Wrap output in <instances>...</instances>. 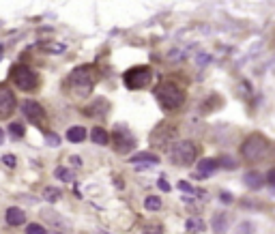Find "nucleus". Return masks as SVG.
Wrapping results in <instances>:
<instances>
[{
	"label": "nucleus",
	"instance_id": "f8f14e48",
	"mask_svg": "<svg viewBox=\"0 0 275 234\" xmlns=\"http://www.w3.org/2000/svg\"><path fill=\"white\" fill-rule=\"evenodd\" d=\"M217 166H219V163L215 159H202L200 163H198V174H196V176L198 178H207L213 170H217Z\"/></svg>",
	"mask_w": 275,
	"mask_h": 234
},
{
	"label": "nucleus",
	"instance_id": "6e6552de",
	"mask_svg": "<svg viewBox=\"0 0 275 234\" xmlns=\"http://www.w3.org/2000/svg\"><path fill=\"white\" fill-rule=\"evenodd\" d=\"M114 148L119 150V153H129V150L136 146V138L131 136V131L127 129V127H116L114 131Z\"/></svg>",
	"mask_w": 275,
	"mask_h": 234
},
{
	"label": "nucleus",
	"instance_id": "c756f323",
	"mask_svg": "<svg viewBox=\"0 0 275 234\" xmlns=\"http://www.w3.org/2000/svg\"><path fill=\"white\" fill-rule=\"evenodd\" d=\"M219 200H221V202H226V204H230V202H232V196H230V194H228V191H221V196H219Z\"/></svg>",
	"mask_w": 275,
	"mask_h": 234
},
{
	"label": "nucleus",
	"instance_id": "f3484780",
	"mask_svg": "<svg viewBox=\"0 0 275 234\" xmlns=\"http://www.w3.org/2000/svg\"><path fill=\"white\" fill-rule=\"evenodd\" d=\"M67 140H69V142H73V144L84 142V140H86V129H84V127H71V129L67 131Z\"/></svg>",
	"mask_w": 275,
	"mask_h": 234
},
{
	"label": "nucleus",
	"instance_id": "9d476101",
	"mask_svg": "<svg viewBox=\"0 0 275 234\" xmlns=\"http://www.w3.org/2000/svg\"><path fill=\"white\" fill-rule=\"evenodd\" d=\"M22 112H24V116L31 122H41L45 118L43 108H41L37 101H24V105H22Z\"/></svg>",
	"mask_w": 275,
	"mask_h": 234
},
{
	"label": "nucleus",
	"instance_id": "2f4dec72",
	"mask_svg": "<svg viewBox=\"0 0 275 234\" xmlns=\"http://www.w3.org/2000/svg\"><path fill=\"white\" fill-rule=\"evenodd\" d=\"M179 189H183V191H191V185H189V183H185V180H181V183H179Z\"/></svg>",
	"mask_w": 275,
	"mask_h": 234
},
{
	"label": "nucleus",
	"instance_id": "bb28decb",
	"mask_svg": "<svg viewBox=\"0 0 275 234\" xmlns=\"http://www.w3.org/2000/svg\"><path fill=\"white\" fill-rule=\"evenodd\" d=\"M217 163H221V166H226V168H230V170H232V168H235V166H237V163H235V161H232V159H230V157H221V161H217Z\"/></svg>",
	"mask_w": 275,
	"mask_h": 234
},
{
	"label": "nucleus",
	"instance_id": "0eeeda50",
	"mask_svg": "<svg viewBox=\"0 0 275 234\" xmlns=\"http://www.w3.org/2000/svg\"><path fill=\"white\" fill-rule=\"evenodd\" d=\"M174 138H177V127L170 122H159L151 133V144L159 150H170Z\"/></svg>",
	"mask_w": 275,
	"mask_h": 234
},
{
	"label": "nucleus",
	"instance_id": "ddd939ff",
	"mask_svg": "<svg viewBox=\"0 0 275 234\" xmlns=\"http://www.w3.org/2000/svg\"><path fill=\"white\" fill-rule=\"evenodd\" d=\"M245 185L249 187V189L258 191L262 185H265V176H262L260 172H247L245 174Z\"/></svg>",
	"mask_w": 275,
	"mask_h": 234
},
{
	"label": "nucleus",
	"instance_id": "473e14b6",
	"mask_svg": "<svg viewBox=\"0 0 275 234\" xmlns=\"http://www.w3.org/2000/svg\"><path fill=\"white\" fill-rule=\"evenodd\" d=\"M159 187H161L163 191H168V189H170V185H168V183H166V180H163V178L159 180Z\"/></svg>",
	"mask_w": 275,
	"mask_h": 234
},
{
	"label": "nucleus",
	"instance_id": "a211bd4d",
	"mask_svg": "<svg viewBox=\"0 0 275 234\" xmlns=\"http://www.w3.org/2000/svg\"><path fill=\"white\" fill-rule=\"evenodd\" d=\"M131 163H151V166H157L159 163V159H157V155H153V153H138V155H133L131 159H129Z\"/></svg>",
	"mask_w": 275,
	"mask_h": 234
},
{
	"label": "nucleus",
	"instance_id": "a878e982",
	"mask_svg": "<svg viewBox=\"0 0 275 234\" xmlns=\"http://www.w3.org/2000/svg\"><path fill=\"white\" fill-rule=\"evenodd\" d=\"M144 232H146V234H161L163 230H161V226H153V224H151V226H146Z\"/></svg>",
	"mask_w": 275,
	"mask_h": 234
},
{
	"label": "nucleus",
	"instance_id": "4468645a",
	"mask_svg": "<svg viewBox=\"0 0 275 234\" xmlns=\"http://www.w3.org/2000/svg\"><path fill=\"white\" fill-rule=\"evenodd\" d=\"M108 101H105V99H97L95 103L92 105H89V108L84 110V114H89V116H101V114H105L108 112Z\"/></svg>",
	"mask_w": 275,
	"mask_h": 234
},
{
	"label": "nucleus",
	"instance_id": "dca6fc26",
	"mask_svg": "<svg viewBox=\"0 0 275 234\" xmlns=\"http://www.w3.org/2000/svg\"><path fill=\"white\" fill-rule=\"evenodd\" d=\"M91 138H92V142L99 144V146H105L110 142V133L103 129V127H95V129L91 131Z\"/></svg>",
	"mask_w": 275,
	"mask_h": 234
},
{
	"label": "nucleus",
	"instance_id": "39448f33",
	"mask_svg": "<svg viewBox=\"0 0 275 234\" xmlns=\"http://www.w3.org/2000/svg\"><path fill=\"white\" fill-rule=\"evenodd\" d=\"M11 80H13V84L17 88L24 92H31L39 86V75L32 69H28L26 65H15L11 69Z\"/></svg>",
	"mask_w": 275,
	"mask_h": 234
},
{
	"label": "nucleus",
	"instance_id": "7ed1b4c3",
	"mask_svg": "<svg viewBox=\"0 0 275 234\" xmlns=\"http://www.w3.org/2000/svg\"><path fill=\"white\" fill-rule=\"evenodd\" d=\"M198 153H200V148H198L196 142H191V140H179L174 146H170V161L174 166L187 168L198 159Z\"/></svg>",
	"mask_w": 275,
	"mask_h": 234
},
{
	"label": "nucleus",
	"instance_id": "5701e85b",
	"mask_svg": "<svg viewBox=\"0 0 275 234\" xmlns=\"http://www.w3.org/2000/svg\"><path fill=\"white\" fill-rule=\"evenodd\" d=\"M239 234H256V230H254V226H251L249 221H243V224L239 226Z\"/></svg>",
	"mask_w": 275,
	"mask_h": 234
},
{
	"label": "nucleus",
	"instance_id": "f257e3e1",
	"mask_svg": "<svg viewBox=\"0 0 275 234\" xmlns=\"http://www.w3.org/2000/svg\"><path fill=\"white\" fill-rule=\"evenodd\" d=\"M155 97L163 110H179L185 103V90L172 80H163L155 88Z\"/></svg>",
	"mask_w": 275,
	"mask_h": 234
},
{
	"label": "nucleus",
	"instance_id": "20e7f679",
	"mask_svg": "<svg viewBox=\"0 0 275 234\" xmlns=\"http://www.w3.org/2000/svg\"><path fill=\"white\" fill-rule=\"evenodd\" d=\"M269 153V140L262 133H251L241 144V157L245 161H260Z\"/></svg>",
	"mask_w": 275,
	"mask_h": 234
},
{
	"label": "nucleus",
	"instance_id": "f704fd0d",
	"mask_svg": "<svg viewBox=\"0 0 275 234\" xmlns=\"http://www.w3.org/2000/svg\"><path fill=\"white\" fill-rule=\"evenodd\" d=\"M2 140H4V133H2V129H0V144H2Z\"/></svg>",
	"mask_w": 275,
	"mask_h": 234
},
{
	"label": "nucleus",
	"instance_id": "aec40b11",
	"mask_svg": "<svg viewBox=\"0 0 275 234\" xmlns=\"http://www.w3.org/2000/svg\"><path fill=\"white\" fill-rule=\"evenodd\" d=\"M43 198L48 202H56V200H61V191H58L56 187H45V189H43Z\"/></svg>",
	"mask_w": 275,
	"mask_h": 234
},
{
	"label": "nucleus",
	"instance_id": "6ab92c4d",
	"mask_svg": "<svg viewBox=\"0 0 275 234\" xmlns=\"http://www.w3.org/2000/svg\"><path fill=\"white\" fill-rule=\"evenodd\" d=\"M144 206H146V210H159L161 208V198L159 196H149L144 200Z\"/></svg>",
	"mask_w": 275,
	"mask_h": 234
},
{
	"label": "nucleus",
	"instance_id": "b1692460",
	"mask_svg": "<svg viewBox=\"0 0 275 234\" xmlns=\"http://www.w3.org/2000/svg\"><path fill=\"white\" fill-rule=\"evenodd\" d=\"M11 133H13V136H24V127L20 125V122H13V125H11Z\"/></svg>",
	"mask_w": 275,
	"mask_h": 234
},
{
	"label": "nucleus",
	"instance_id": "cd10ccee",
	"mask_svg": "<svg viewBox=\"0 0 275 234\" xmlns=\"http://www.w3.org/2000/svg\"><path fill=\"white\" fill-rule=\"evenodd\" d=\"M2 163H4V166H9V168H13L15 166V157L13 155H4L2 157Z\"/></svg>",
	"mask_w": 275,
	"mask_h": 234
},
{
	"label": "nucleus",
	"instance_id": "1a4fd4ad",
	"mask_svg": "<svg viewBox=\"0 0 275 234\" xmlns=\"http://www.w3.org/2000/svg\"><path fill=\"white\" fill-rule=\"evenodd\" d=\"M15 112V95L7 86H0V118H9Z\"/></svg>",
	"mask_w": 275,
	"mask_h": 234
},
{
	"label": "nucleus",
	"instance_id": "393cba45",
	"mask_svg": "<svg viewBox=\"0 0 275 234\" xmlns=\"http://www.w3.org/2000/svg\"><path fill=\"white\" fill-rule=\"evenodd\" d=\"M187 230H204V226L200 224V221L189 219V221H187Z\"/></svg>",
	"mask_w": 275,
	"mask_h": 234
},
{
	"label": "nucleus",
	"instance_id": "4be33fe9",
	"mask_svg": "<svg viewBox=\"0 0 275 234\" xmlns=\"http://www.w3.org/2000/svg\"><path fill=\"white\" fill-rule=\"evenodd\" d=\"M26 234H48V232H45V228L41 224H31L26 228Z\"/></svg>",
	"mask_w": 275,
	"mask_h": 234
},
{
	"label": "nucleus",
	"instance_id": "f03ea898",
	"mask_svg": "<svg viewBox=\"0 0 275 234\" xmlns=\"http://www.w3.org/2000/svg\"><path fill=\"white\" fill-rule=\"evenodd\" d=\"M95 82H97V71H95V69H92V67H78L71 75H69L67 84H69V88L73 90V95L86 97L92 90Z\"/></svg>",
	"mask_w": 275,
	"mask_h": 234
},
{
	"label": "nucleus",
	"instance_id": "9b49d317",
	"mask_svg": "<svg viewBox=\"0 0 275 234\" xmlns=\"http://www.w3.org/2000/svg\"><path fill=\"white\" fill-rule=\"evenodd\" d=\"M211 228H213L215 234H226L228 232V215L226 213H217L211 221Z\"/></svg>",
	"mask_w": 275,
	"mask_h": 234
},
{
	"label": "nucleus",
	"instance_id": "423d86ee",
	"mask_svg": "<svg viewBox=\"0 0 275 234\" xmlns=\"http://www.w3.org/2000/svg\"><path fill=\"white\" fill-rule=\"evenodd\" d=\"M151 80H153V71H151V67H146V65L131 67L129 71L122 75V82H125V86H127L129 90H140V88H144V86L151 84Z\"/></svg>",
	"mask_w": 275,
	"mask_h": 234
},
{
	"label": "nucleus",
	"instance_id": "412c9836",
	"mask_svg": "<svg viewBox=\"0 0 275 234\" xmlns=\"http://www.w3.org/2000/svg\"><path fill=\"white\" fill-rule=\"evenodd\" d=\"M56 178H61V180H65V183H71L73 180V172L71 170H67V168H56Z\"/></svg>",
	"mask_w": 275,
	"mask_h": 234
},
{
	"label": "nucleus",
	"instance_id": "7c9ffc66",
	"mask_svg": "<svg viewBox=\"0 0 275 234\" xmlns=\"http://www.w3.org/2000/svg\"><path fill=\"white\" fill-rule=\"evenodd\" d=\"M48 140H50V144H52V146L61 144V140H58V136H54V133H50V136H48Z\"/></svg>",
	"mask_w": 275,
	"mask_h": 234
},
{
	"label": "nucleus",
	"instance_id": "c9c22d12",
	"mask_svg": "<svg viewBox=\"0 0 275 234\" xmlns=\"http://www.w3.org/2000/svg\"><path fill=\"white\" fill-rule=\"evenodd\" d=\"M52 234H61V232H52Z\"/></svg>",
	"mask_w": 275,
	"mask_h": 234
},
{
	"label": "nucleus",
	"instance_id": "72a5a7b5",
	"mask_svg": "<svg viewBox=\"0 0 275 234\" xmlns=\"http://www.w3.org/2000/svg\"><path fill=\"white\" fill-rule=\"evenodd\" d=\"M71 163H73V166H80V163H82L80 157H71Z\"/></svg>",
	"mask_w": 275,
	"mask_h": 234
},
{
	"label": "nucleus",
	"instance_id": "2eb2a0df",
	"mask_svg": "<svg viewBox=\"0 0 275 234\" xmlns=\"http://www.w3.org/2000/svg\"><path fill=\"white\" fill-rule=\"evenodd\" d=\"M26 221V215H24V210H20V208H9L7 210V224L9 226H22Z\"/></svg>",
	"mask_w": 275,
	"mask_h": 234
},
{
	"label": "nucleus",
	"instance_id": "c85d7f7f",
	"mask_svg": "<svg viewBox=\"0 0 275 234\" xmlns=\"http://www.w3.org/2000/svg\"><path fill=\"white\" fill-rule=\"evenodd\" d=\"M267 183L269 185H275V168H271V170H269V172H267Z\"/></svg>",
	"mask_w": 275,
	"mask_h": 234
}]
</instances>
